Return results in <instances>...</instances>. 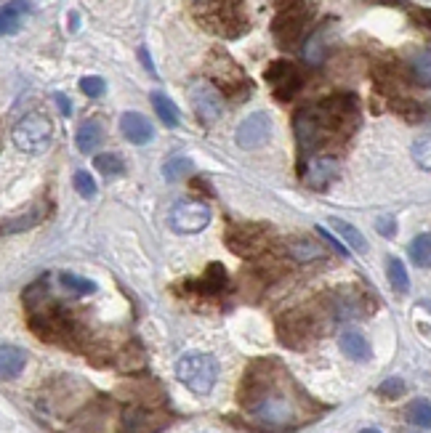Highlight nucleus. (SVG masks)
Wrapping results in <instances>:
<instances>
[{
    "instance_id": "39448f33",
    "label": "nucleus",
    "mask_w": 431,
    "mask_h": 433,
    "mask_svg": "<svg viewBox=\"0 0 431 433\" xmlns=\"http://www.w3.org/2000/svg\"><path fill=\"white\" fill-rule=\"evenodd\" d=\"M307 24H309L307 5L296 3V5L285 8L283 14H277V19H274V24H272V35H274V40H277L280 48H293V45L301 40L304 30H307Z\"/></svg>"
},
{
    "instance_id": "9d476101",
    "label": "nucleus",
    "mask_w": 431,
    "mask_h": 433,
    "mask_svg": "<svg viewBox=\"0 0 431 433\" xmlns=\"http://www.w3.org/2000/svg\"><path fill=\"white\" fill-rule=\"evenodd\" d=\"M229 247L237 253V256H256L264 250L267 245V236L258 226H234L229 234H226Z\"/></svg>"
},
{
    "instance_id": "c9c22d12",
    "label": "nucleus",
    "mask_w": 431,
    "mask_h": 433,
    "mask_svg": "<svg viewBox=\"0 0 431 433\" xmlns=\"http://www.w3.org/2000/svg\"><path fill=\"white\" fill-rule=\"evenodd\" d=\"M104 80L102 78H93V75H88V78L80 80V91L85 93V96H93V99H99L104 93Z\"/></svg>"
},
{
    "instance_id": "7c9ffc66",
    "label": "nucleus",
    "mask_w": 431,
    "mask_h": 433,
    "mask_svg": "<svg viewBox=\"0 0 431 433\" xmlns=\"http://www.w3.org/2000/svg\"><path fill=\"white\" fill-rule=\"evenodd\" d=\"M412 159L418 162V168L431 170V136L418 138V141L412 144Z\"/></svg>"
},
{
    "instance_id": "a878e982",
    "label": "nucleus",
    "mask_w": 431,
    "mask_h": 433,
    "mask_svg": "<svg viewBox=\"0 0 431 433\" xmlns=\"http://www.w3.org/2000/svg\"><path fill=\"white\" fill-rule=\"evenodd\" d=\"M410 72L418 85H431V51H421L412 56Z\"/></svg>"
},
{
    "instance_id": "c85d7f7f",
    "label": "nucleus",
    "mask_w": 431,
    "mask_h": 433,
    "mask_svg": "<svg viewBox=\"0 0 431 433\" xmlns=\"http://www.w3.org/2000/svg\"><path fill=\"white\" fill-rule=\"evenodd\" d=\"M304 59H307L311 67H320V64L325 61V43H322V32H314V35L307 40V45H304Z\"/></svg>"
},
{
    "instance_id": "c756f323",
    "label": "nucleus",
    "mask_w": 431,
    "mask_h": 433,
    "mask_svg": "<svg viewBox=\"0 0 431 433\" xmlns=\"http://www.w3.org/2000/svg\"><path fill=\"white\" fill-rule=\"evenodd\" d=\"M93 168H96L102 176H120V173H123V159L118 157V155L104 152V155H99V157L93 159Z\"/></svg>"
},
{
    "instance_id": "f03ea898",
    "label": "nucleus",
    "mask_w": 431,
    "mask_h": 433,
    "mask_svg": "<svg viewBox=\"0 0 431 433\" xmlns=\"http://www.w3.org/2000/svg\"><path fill=\"white\" fill-rule=\"evenodd\" d=\"M176 377L192 394L206 396L213 391V386L219 380V362L203 351H189L176 362Z\"/></svg>"
},
{
    "instance_id": "f8f14e48",
    "label": "nucleus",
    "mask_w": 431,
    "mask_h": 433,
    "mask_svg": "<svg viewBox=\"0 0 431 433\" xmlns=\"http://www.w3.org/2000/svg\"><path fill=\"white\" fill-rule=\"evenodd\" d=\"M120 133L131 144H149L155 138V125L142 112H123L120 115Z\"/></svg>"
},
{
    "instance_id": "412c9836",
    "label": "nucleus",
    "mask_w": 431,
    "mask_h": 433,
    "mask_svg": "<svg viewBox=\"0 0 431 433\" xmlns=\"http://www.w3.org/2000/svg\"><path fill=\"white\" fill-rule=\"evenodd\" d=\"M287 253L293 260H298V263H309V260H317V258L325 256V250L320 247V245H314L311 239H296V242H290L287 245Z\"/></svg>"
},
{
    "instance_id": "393cba45",
    "label": "nucleus",
    "mask_w": 431,
    "mask_h": 433,
    "mask_svg": "<svg viewBox=\"0 0 431 433\" xmlns=\"http://www.w3.org/2000/svg\"><path fill=\"white\" fill-rule=\"evenodd\" d=\"M408 420L418 428H431V401L429 399H415L408 404Z\"/></svg>"
},
{
    "instance_id": "f3484780",
    "label": "nucleus",
    "mask_w": 431,
    "mask_h": 433,
    "mask_svg": "<svg viewBox=\"0 0 431 433\" xmlns=\"http://www.w3.org/2000/svg\"><path fill=\"white\" fill-rule=\"evenodd\" d=\"M102 136H104V128L99 125V120H85L80 128H78V133H75V146L80 149L82 155H91V152L99 146Z\"/></svg>"
},
{
    "instance_id": "c03bdc74",
    "label": "nucleus",
    "mask_w": 431,
    "mask_h": 433,
    "mask_svg": "<svg viewBox=\"0 0 431 433\" xmlns=\"http://www.w3.org/2000/svg\"><path fill=\"white\" fill-rule=\"evenodd\" d=\"M410 433H415V431H410Z\"/></svg>"
},
{
    "instance_id": "37998d69",
    "label": "nucleus",
    "mask_w": 431,
    "mask_h": 433,
    "mask_svg": "<svg viewBox=\"0 0 431 433\" xmlns=\"http://www.w3.org/2000/svg\"><path fill=\"white\" fill-rule=\"evenodd\" d=\"M360 433H381V431H375V428H362Z\"/></svg>"
},
{
    "instance_id": "a19ab883",
    "label": "nucleus",
    "mask_w": 431,
    "mask_h": 433,
    "mask_svg": "<svg viewBox=\"0 0 431 433\" xmlns=\"http://www.w3.org/2000/svg\"><path fill=\"white\" fill-rule=\"evenodd\" d=\"M54 99H56V104H59V109H62V115H64V118H67V115L72 112V107H69V99H67L64 93H56Z\"/></svg>"
},
{
    "instance_id": "7ed1b4c3",
    "label": "nucleus",
    "mask_w": 431,
    "mask_h": 433,
    "mask_svg": "<svg viewBox=\"0 0 431 433\" xmlns=\"http://www.w3.org/2000/svg\"><path fill=\"white\" fill-rule=\"evenodd\" d=\"M51 133H54V128L45 115H27L14 125L11 141L24 155H41L51 144Z\"/></svg>"
},
{
    "instance_id": "2f4dec72",
    "label": "nucleus",
    "mask_w": 431,
    "mask_h": 433,
    "mask_svg": "<svg viewBox=\"0 0 431 433\" xmlns=\"http://www.w3.org/2000/svg\"><path fill=\"white\" fill-rule=\"evenodd\" d=\"M41 221V213H27V216L21 218H14V221H5L3 223V234H11V232H21V229H30V226H35Z\"/></svg>"
},
{
    "instance_id": "cd10ccee",
    "label": "nucleus",
    "mask_w": 431,
    "mask_h": 433,
    "mask_svg": "<svg viewBox=\"0 0 431 433\" xmlns=\"http://www.w3.org/2000/svg\"><path fill=\"white\" fill-rule=\"evenodd\" d=\"M59 282H62L64 290L78 293V296H91V293H96V285L80 274H69V271H64V274L59 276Z\"/></svg>"
},
{
    "instance_id": "bb28decb",
    "label": "nucleus",
    "mask_w": 431,
    "mask_h": 433,
    "mask_svg": "<svg viewBox=\"0 0 431 433\" xmlns=\"http://www.w3.org/2000/svg\"><path fill=\"white\" fill-rule=\"evenodd\" d=\"M226 285V271L221 263H210L206 269V276H203V282H200V287L206 290V293H221Z\"/></svg>"
},
{
    "instance_id": "f257e3e1",
    "label": "nucleus",
    "mask_w": 431,
    "mask_h": 433,
    "mask_svg": "<svg viewBox=\"0 0 431 433\" xmlns=\"http://www.w3.org/2000/svg\"><path fill=\"white\" fill-rule=\"evenodd\" d=\"M247 391H250V399H245V407L261 425H267V428H283V425L293 423L296 410H293V401L287 399V394L274 391L269 386L258 388L256 383H250Z\"/></svg>"
},
{
    "instance_id": "6ab92c4d",
    "label": "nucleus",
    "mask_w": 431,
    "mask_h": 433,
    "mask_svg": "<svg viewBox=\"0 0 431 433\" xmlns=\"http://www.w3.org/2000/svg\"><path fill=\"white\" fill-rule=\"evenodd\" d=\"M330 226H333V232H338V234L344 236V239L349 242V247H354L357 253H365V250H368V239L362 236L360 229H354L349 221H344V218H330Z\"/></svg>"
},
{
    "instance_id": "1a4fd4ad",
    "label": "nucleus",
    "mask_w": 431,
    "mask_h": 433,
    "mask_svg": "<svg viewBox=\"0 0 431 433\" xmlns=\"http://www.w3.org/2000/svg\"><path fill=\"white\" fill-rule=\"evenodd\" d=\"M264 78L274 88V96L283 101L296 96V91L301 88V75H298V69L290 61H272L267 67V72H264Z\"/></svg>"
},
{
    "instance_id": "20e7f679",
    "label": "nucleus",
    "mask_w": 431,
    "mask_h": 433,
    "mask_svg": "<svg viewBox=\"0 0 431 433\" xmlns=\"http://www.w3.org/2000/svg\"><path fill=\"white\" fill-rule=\"evenodd\" d=\"M168 221H170L173 232H179V234H197L210 221V208L200 199H179L170 208Z\"/></svg>"
},
{
    "instance_id": "2eb2a0df",
    "label": "nucleus",
    "mask_w": 431,
    "mask_h": 433,
    "mask_svg": "<svg viewBox=\"0 0 431 433\" xmlns=\"http://www.w3.org/2000/svg\"><path fill=\"white\" fill-rule=\"evenodd\" d=\"M24 364H27L24 348L11 346V343H3V348H0V375H3V380H14V377H19L21 370H24Z\"/></svg>"
},
{
    "instance_id": "aec40b11",
    "label": "nucleus",
    "mask_w": 431,
    "mask_h": 433,
    "mask_svg": "<svg viewBox=\"0 0 431 433\" xmlns=\"http://www.w3.org/2000/svg\"><path fill=\"white\" fill-rule=\"evenodd\" d=\"M152 107H155V112H157V118L163 120V125H168V128H176L181 120H179V109H176V104L165 96L163 91H155L152 96Z\"/></svg>"
},
{
    "instance_id": "5701e85b",
    "label": "nucleus",
    "mask_w": 431,
    "mask_h": 433,
    "mask_svg": "<svg viewBox=\"0 0 431 433\" xmlns=\"http://www.w3.org/2000/svg\"><path fill=\"white\" fill-rule=\"evenodd\" d=\"M410 258L418 269H431V234H418L412 239Z\"/></svg>"
},
{
    "instance_id": "e433bc0d",
    "label": "nucleus",
    "mask_w": 431,
    "mask_h": 433,
    "mask_svg": "<svg viewBox=\"0 0 431 433\" xmlns=\"http://www.w3.org/2000/svg\"><path fill=\"white\" fill-rule=\"evenodd\" d=\"M375 229H378L384 236H394L397 234V221H394L391 216H381L378 221H375Z\"/></svg>"
},
{
    "instance_id": "79ce46f5",
    "label": "nucleus",
    "mask_w": 431,
    "mask_h": 433,
    "mask_svg": "<svg viewBox=\"0 0 431 433\" xmlns=\"http://www.w3.org/2000/svg\"><path fill=\"white\" fill-rule=\"evenodd\" d=\"M78 27H80V16H78V11H69V32H78Z\"/></svg>"
},
{
    "instance_id": "6e6552de",
    "label": "nucleus",
    "mask_w": 431,
    "mask_h": 433,
    "mask_svg": "<svg viewBox=\"0 0 431 433\" xmlns=\"http://www.w3.org/2000/svg\"><path fill=\"white\" fill-rule=\"evenodd\" d=\"M272 136V118H269L267 112H253V115H247L240 125H237V146L240 149H258V146H264Z\"/></svg>"
},
{
    "instance_id": "b1692460",
    "label": "nucleus",
    "mask_w": 431,
    "mask_h": 433,
    "mask_svg": "<svg viewBox=\"0 0 431 433\" xmlns=\"http://www.w3.org/2000/svg\"><path fill=\"white\" fill-rule=\"evenodd\" d=\"M192 170H195V165H192V159L189 157H173L163 165V176L168 184H179V181H184V176H189Z\"/></svg>"
},
{
    "instance_id": "ddd939ff",
    "label": "nucleus",
    "mask_w": 431,
    "mask_h": 433,
    "mask_svg": "<svg viewBox=\"0 0 431 433\" xmlns=\"http://www.w3.org/2000/svg\"><path fill=\"white\" fill-rule=\"evenodd\" d=\"M210 78L216 80V82H221L229 93L237 91V88H245V78H243L240 67L229 56H213V61H210Z\"/></svg>"
},
{
    "instance_id": "4be33fe9",
    "label": "nucleus",
    "mask_w": 431,
    "mask_h": 433,
    "mask_svg": "<svg viewBox=\"0 0 431 433\" xmlns=\"http://www.w3.org/2000/svg\"><path fill=\"white\" fill-rule=\"evenodd\" d=\"M386 276H389V285L397 290V293H408L410 290V276H408V269L399 258L391 256L386 260Z\"/></svg>"
},
{
    "instance_id": "a211bd4d",
    "label": "nucleus",
    "mask_w": 431,
    "mask_h": 433,
    "mask_svg": "<svg viewBox=\"0 0 431 433\" xmlns=\"http://www.w3.org/2000/svg\"><path fill=\"white\" fill-rule=\"evenodd\" d=\"M30 11V5L24 0H14V3H5L3 5V14H0V30L3 35H14L19 30V19Z\"/></svg>"
},
{
    "instance_id": "473e14b6",
    "label": "nucleus",
    "mask_w": 431,
    "mask_h": 433,
    "mask_svg": "<svg viewBox=\"0 0 431 433\" xmlns=\"http://www.w3.org/2000/svg\"><path fill=\"white\" fill-rule=\"evenodd\" d=\"M72 181H75V189H78V195H80V197L91 199L93 195H96V184H93V178L88 176L85 170H78Z\"/></svg>"
},
{
    "instance_id": "4468645a",
    "label": "nucleus",
    "mask_w": 431,
    "mask_h": 433,
    "mask_svg": "<svg viewBox=\"0 0 431 433\" xmlns=\"http://www.w3.org/2000/svg\"><path fill=\"white\" fill-rule=\"evenodd\" d=\"M338 348H341V354L346 356V359H351V362H370V356H373L368 337L360 333V330H346V333H341Z\"/></svg>"
},
{
    "instance_id": "9b49d317",
    "label": "nucleus",
    "mask_w": 431,
    "mask_h": 433,
    "mask_svg": "<svg viewBox=\"0 0 431 433\" xmlns=\"http://www.w3.org/2000/svg\"><path fill=\"white\" fill-rule=\"evenodd\" d=\"M293 128H296V138H298V149L301 152H311L320 144L322 122H320L314 109H298L296 120H293Z\"/></svg>"
},
{
    "instance_id": "4c0bfd02",
    "label": "nucleus",
    "mask_w": 431,
    "mask_h": 433,
    "mask_svg": "<svg viewBox=\"0 0 431 433\" xmlns=\"http://www.w3.org/2000/svg\"><path fill=\"white\" fill-rule=\"evenodd\" d=\"M317 234L320 236H325V239H328V245L330 247H333V250H335V253H338V256H349V250H346V247H344V245H341V242H338V239H335V236L330 234L328 229H322V226H320V229H317Z\"/></svg>"
},
{
    "instance_id": "423d86ee",
    "label": "nucleus",
    "mask_w": 431,
    "mask_h": 433,
    "mask_svg": "<svg viewBox=\"0 0 431 433\" xmlns=\"http://www.w3.org/2000/svg\"><path fill=\"white\" fill-rule=\"evenodd\" d=\"M322 125L335 128V131H351L357 125V99L354 96H333L314 109Z\"/></svg>"
},
{
    "instance_id": "ea45409f",
    "label": "nucleus",
    "mask_w": 431,
    "mask_h": 433,
    "mask_svg": "<svg viewBox=\"0 0 431 433\" xmlns=\"http://www.w3.org/2000/svg\"><path fill=\"white\" fill-rule=\"evenodd\" d=\"M139 59H142L144 69H146L149 75H155V64H152V56H149V51H146V48H139Z\"/></svg>"
},
{
    "instance_id": "f704fd0d",
    "label": "nucleus",
    "mask_w": 431,
    "mask_h": 433,
    "mask_svg": "<svg viewBox=\"0 0 431 433\" xmlns=\"http://www.w3.org/2000/svg\"><path fill=\"white\" fill-rule=\"evenodd\" d=\"M394 109H397L402 118L408 120V122H418V118H421V107H418L415 101H410V99L394 101Z\"/></svg>"
},
{
    "instance_id": "0eeeda50",
    "label": "nucleus",
    "mask_w": 431,
    "mask_h": 433,
    "mask_svg": "<svg viewBox=\"0 0 431 433\" xmlns=\"http://www.w3.org/2000/svg\"><path fill=\"white\" fill-rule=\"evenodd\" d=\"M189 99H192V107L197 112V118L203 122H216V120L224 115V99L221 93L213 88V82H195L192 91H189Z\"/></svg>"
},
{
    "instance_id": "dca6fc26",
    "label": "nucleus",
    "mask_w": 431,
    "mask_h": 433,
    "mask_svg": "<svg viewBox=\"0 0 431 433\" xmlns=\"http://www.w3.org/2000/svg\"><path fill=\"white\" fill-rule=\"evenodd\" d=\"M335 170H338V165H335L333 157H311L309 159V170H307L309 186L322 189L330 178L335 176Z\"/></svg>"
},
{
    "instance_id": "72a5a7b5",
    "label": "nucleus",
    "mask_w": 431,
    "mask_h": 433,
    "mask_svg": "<svg viewBox=\"0 0 431 433\" xmlns=\"http://www.w3.org/2000/svg\"><path fill=\"white\" fill-rule=\"evenodd\" d=\"M378 394L384 396V399H399V396L405 394V383L399 377H389V380H384L378 386Z\"/></svg>"
},
{
    "instance_id": "58836bf2",
    "label": "nucleus",
    "mask_w": 431,
    "mask_h": 433,
    "mask_svg": "<svg viewBox=\"0 0 431 433\" xmlns=\"http://www.w3.org/2000/svg\"><path fill=\"white\" fill-rule=\"evenodd\" d=\"M412 19L431 30V11H426V8H418V11H412Z\"/></svg>"
}]
</instances>
